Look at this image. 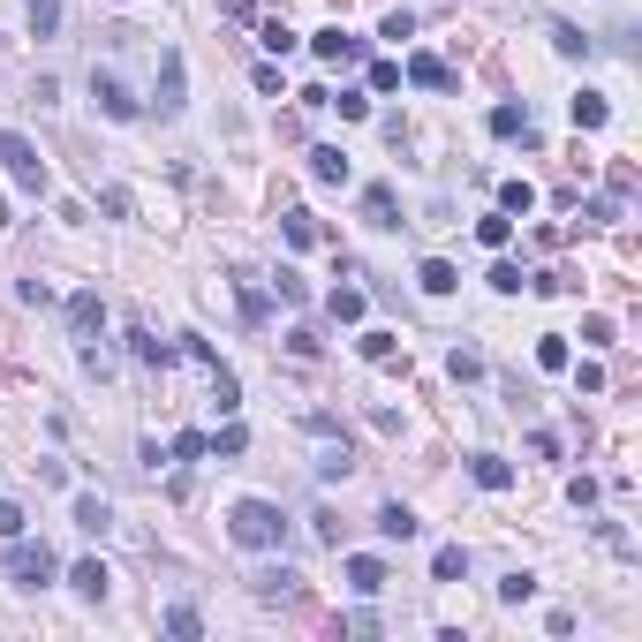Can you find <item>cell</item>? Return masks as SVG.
<instances>
[{
    "label": "cell",
    "instance_id": "obj_4",
    "mask_svg": "<svg viewBox=\"0 0 642 642\" xmlns=\"http://www.w3.org/2000/svg\"><path fill=\"white\" fill-rule=\"evenodd\" d=\"M91 99H99L106 121H136V114H144V99H129V84H121L114 68H91Z\"/></svg>",
    "mask_w": 642,
    "mask_h": 642
},
{
    "label": "cell",
    "instance_id": "obj_27",
    "mask_svg": "<svg viewBox=\"0 0 642 642\" xmlns=\"http://www.w3.org/2000/svg\"><path fill=\"white\" fill-rule=\"evenodd\" d=\"M167 454H174V461H204V454H212V439H204V431H174Z\"/></svg>",
    "mask_w": 642,
    "mask_h": 642
},
{
    "label": "cell",
    "instance_id": "obj_20",
    "mask_svg": "<svg viewBox=\"0 0 642 642\" xmlns=\"http://www.w3.org/2000/svg\"><path fill=\"white\" fill-rule=\"evenodd\" d=\"M469 575V552H461V544H439V552H431V582H461Z\"/></svg>",
    "mask_w": 642,
    "mask_h": 642
},
{
    "label": "cell",
    "instance_id": "obj_25",
    "mask_svg": "<svg viewBox=\"0 0 642 642\" xmlns=\"http://www.w3.org/2000/svg\"><path fill=\"white\" fill-rule=\"evenodd\" d=\"M212 454H220V461L250 454V431H242V423H220V439H212Z\"/></svg>",
    "mask_w": 642,
    "mask_h": 642
},
{
    "label": "cell",
    "instance_id": "obj_15",
    "mask_svg": "<svg viewBox=\"0 0 642 642\" xmlns=\"http://www.w3.org/2000/svg\"><path fill=\"white\" fill-rule=\"evenodd\" d=\"M310 174H318L325 189H340L348 182V152H340V144H318V152H310Z\"/></svg>",
    "mask_w": 642,
    "mask_h": 642
},
{
    "label": "cell",
    "instance_id": "obj_10",
    "mask_svg": "<svg viewBox=\"0 0 642 642\" xmlns=\"http://www.w3.org/2000/svg\"><path fill=\"white\" fill-rule=\"evenodd\" d=\"M68 582H76V597H91V605H99V597L114 590V575H106V559H76V567H68Z\"/></svg>",
    "mask_w": 642,
    "mask_h": 642
},
{
    "label": "cell",
    "instance_id": "obj_38",
    "mask_svg": "<svg viewBox=\"0 0 642 642\" xmlns=\"http://www.w3.org/2000/svg\"><path fill=\"white\" fill-rule=\"evenodd\" d=\"M363 355H371V363H393L401 348H393V333H363Z\"/></svg>",
    "mask_w": 642,
    "mask_h": 642
},
{
    "label": "cell",
    "instance_id": "obj_8",
    "mask_svg": "<svg viewBox=\"0 0 642 642\" xmlns=\"http://www.w3.org/2000/svg\"><path fill=\"white\" fill-rule=\"evenodd\" d=\"M401 84H416V91H446V84H454V68H446L439 53H416V61L401 68Z\"/></svg>",
    "mask_w": 642,
    "mask_h": 642
},
{
    "label": "cell",
    "instance_id": "obj_3",
    "mask_svg": "<svg viewBox=\"0 0 642 642\" xmlns=\"http://www.w3.org/2000/svg\"><path fill=\"white\" fill-rule=\"evenodd\" d=\"M8 582H16V590H46L53 582V552L31 544V537H8Z\"/></svg>",
    "mask_w": 642,
    "mask_h": 642
},
{
    "label": "cell",
    "instance_id": "obj_34",
    "mask_svg": "<svg viewBox=\"0 0 642 642\" xmlns=\"http://www.w3.org/2000/svg\"><path fill=\"white\" fill-rule=\"evenodd\" d=\"M499 597H507V605H529V597H537V575H507V582H499Z\"/></svg>",
    "mask_w": 642,
    "mask_h": 642
},
{
    "label": "cell",
    "instance_id": "obj_40",
    "mask_svg": "<svg viewBox=\"0 0 642 642\" xmlns=\"http://www.w3.org/2000/svg\"><path fill=\"white\" fill-rule=\"evenodd\" d=\"M491 288H499V295H522V265H491Z\"/></svg>",
    "mask_w": 642,
    "mask_h": 642
},
{
    "label": "cell",
    "instance_id": "obj_44",
    "mask_svg": "<svg viewBox=\"0 0 642 642\" xmlns=\"http://www.w3.org/2000/svg\"><path fill=\"white\" fill-rule=\"evenodd\" d=\"M0 227H8V197H0Z\"/></svg>",
    "mask_w": 642,
    "mask_h": 642
},
{
    "label": "cell",
    "instance_id": "obj_14",
    "mask_svg": "<svg viewBox=\"0 0 642 642\" xmlns=\"http://www.w3.org/2000/svg\"><path fill=\"white\" fill-rule=\"evenodd\" d=\"M106 522H114V507H106L99 491H76V529H84V537H106Z\"/></svg>",
    "mask_w": 642,
    "mask_h": 642
},
{
    "label": "cell",
    "instance_id": "obj_29",
    "mask_svg": "<svg viewBox=\"0 0 642 642\" xmlns=\"http://www.w3.org/2000/svg\"><path fill=\"white\" fill-rule=\"evenodd\" d=\"M325 310H333L340 325H355V318H363V288H333V303H325Z\"/></svg>",
    "mask_w": 642,
    "mask_h": 642
},
{
    "label": "cell",
    "instance_id": "obj_35",
    "mask_svg": "<svg viewBox=\"0 0 642 642\" xmlns=\"http://www.w3.org/2000/svg\"><path fill=\"white\" fill-rule=\"evenodd\" d=\"M197 627H204V620H197V605H174V612H167V635H182V642H189Z\"/></svg>",
    "mask_w": 642,
    "mask_h": 642
},
{
    "label": "cell",
    "instance_id": "obj_37",
    "mask_svg": "<svg viewBox=\"0 0 642 642\" xmlns=\"http://www.w3.org/2000/svg\"><path fill=\"white\" fill-rule=\"evenodd\" d=\"M371 91H401V61H371Z\"/></svg>",
    "mask_w": 642,
    "mask_h": 642
},
{
    "label": "cell",
    "instance_id": "obj_13",
    "mask_svg": "<svg viewBox=\"0 0 642 642\" xmlns=\"http://www.w3.org/2000/svg\"><path fill=\"white\" fill-rule=\"evenodd\" d=\"M416 288H423V295H454V288H461V272L446 265V257H423V265H416Z\"/></svg>",
    "mask_w": 642,
    "mask_h": 642
},
{
    "label": "cell",
    "instance_id": "obj_36",
    "mask_svg": "<svg viewBox=\"0 0 642 642\" xmlns=\"http://www.w3.org/2000/svg\"><path fill=\"white\" fill-rule=\"evenodd\" d=\"M325 106H340V121H363V114H371V99H363V91H340V99H325Z\"/></svg>",
    "mask_w": 642,
    "mask_h": 642
},
{
    "label": "cell",
    "instance_id": "obj_11",
    "mask_svg": "<svg viewBox=\"0 0 642 642\" xmlns=\"http://www.w3.org/2000/svg\"><path fill=\"white\" fill-rule=\"evenodd\" d=\"M363 220H371V227H401V197H393L386 182H371V189H363Z\"/></svg>",
    "mask_w": 642,
    "mask_h": 642
},
{
    "label": "cell",
    "instance_id": "obj_12",
    "mask_svg": "<svg viewBox=\"0 0 642 642\" xmlns=\"http://www.w3.org/2000/svg\"><path fill=\"white\" fill-rule=\"evenodd\" d=\"M68 325H76V340H91V333H99V325H106V303H99V295H68Z\"/></svg>",
    "mask_w": 642,
    "mask_h": 642
},
{
    "label": "cell",
    "instance_id": "obj_9",
    "mask_svg": "<svg viewBox=\"0 0 642 642\" xmlns=\"http://www.w3.org/2000/svg\"><path fill=\"white\" fill-rule=\"evenodd\" d=\"M348 590H355V597H378V590H386V559L355 552V559H348Z\"/></svg>",
    "mask_w": 642,
    "mask_h": 642
},
{
    "label": "cell",
    "instance_id": "obj_17",
    "mask_svg": "<svg viewBox=\"0 0 642 642\" xmlns=\"http://www.w3.org/2000/svg\"><path fill=\"white\" fill-rule=\"evenodd\" d=\"M280 235H288V242H295V250H310V242H318V235H325V227H318V220H310L303 204H288V212H280Z\"/></svg>",
    "mask_w": 642,
    "mask_h": 642
},
{
    "label": "cell",
    "instance_id": "obj_19",
    "mask_svg": "<svg viewBox=\"0 0 642 642\" xmlns=\"http://www.w3.org/2000/svg\"><path fill=\"white\" fill-rule=\"evenodd\" d=\"M567 114H575V129H605V121H612V106L597 99V91H575V99H567Z\"/></svg>",
    "mask_w": 642,
    "mask_h": 642
},
{
    "label": "cell",
    "instance_id": "obj_24",
    "mask_svg": "<svg viewBox=\"0 0 642 642\" xmlns=\"http://www.w3.org/2000/svg\"><path fill=\"white\" fill-rule=\"evenodd\" d=\"M476 242H484V250H507V242H514V220H507V212H491V220H476Z\"/></svg>",
    "mask_w": 642,
    "mask_h": 642
},
{
    "label": "cell",
    "instance_id": "obj_6",
    "mask_svg": "<svg viewBox=\"0 0 642 642\" xmlns=\"http://www.w3.org/2000/svg\"><path fill=\"white\" fill-rule=\"evenodd\" d=\"M250 590H257V605H295V597H303V575H295V567H265Z\"/></svg>",
    "mask_w": 642,
    "mask_h": 642
},
{
    "label": "cell",
    "instance_id": "obj_43",
    "mask_svg": "<svg viewBox=\"0 0 642 642\" xmlns=\"http://www.w3.org/2000/svg\"><path fill=\"white\" fill-rule=\"evenodd\" d=\"M0 537H23V507L16 499H0Z\"/></svg>",
    "mask_w": 642,
    "mask_h": 642
},
{
    "label": "cell",
    "instance_id": "obj_42",
    "mask_svg": "<svg viewBox=\"0 0 642 642\" xmlns=\"http://www.w3.org/2000/svg\"><path fill=\"white\" fill-rule=\"evenodd\" d=\"M378 38H416V16H408V8H393V16H386V31H378Z\"/></svg>",
    "mask_w": 642,
    "mask_h": 642
},
{
    "label": "cell",
    "instance_id": "obj_41",
    "mask_svg": "<svg viewBox=\"0 0 642 642\" xmlns=\"http://www.w3.org/2000/svg\"><path fill=\"white\" fill-rule=\"evenodd\" d=\"M235 280H242V310H250V318H265V288H257L250 272H235Z\"/></svg>",
    "mask_w": 642,
    "mask_h": 642
},
{
    "label": "cell",
    "instance_id": "obj_28",
    "mask_svg": "<svg viewBox=\"0 0 642 642\" xmlns=\"http://www.w3.org/2000/svg\"><path fill=\"white\" fill-rule=\"evenodd\" d=\"M348 469H355V454H348V446H325V454H318V476H325V484H340Z\"/></svg>",
    "mask_w": 642,
    "mask_h": 642
},
{
    "label": "cell",
    "instance_id": "obj_16",
    "mask_svg": "<svg viewBox=\"0 0 642 642\" xmlns=\"http://www.w3.org/2000/svg\"><path fill=\"white\" fill-rule=\"evenodd\" d=\"M204 371H212V408H220V416H235V408H242V386H235V371H220V355H212Z\"/></svg>",
    "mask_w": 642,
    "mask_h": 642
},
{
    "label": "cell",
    "instance_id": "obj_31",
    "mask_svg": "<svg viewBox=\"0 0 642 642\" xmlns=\"http://www.w3.org/2000/svg\"><path fill=\"white\" fill-rule=\"evenodd\" d=\"M552 46H559V53H567V61H582V53H590V38H582V31H575V23H552Z\"/></svg>",
    "mask_w": 642,
    "mask_h": 642
},
{
    "label": "cell",
    "instance_id": "obj_22",
    "mask_svg": "<svg viewBox=\"0 0 642 642\" xmlns=\"http://www.w3.org/2000/svg\"><path fill=\"white\" fill-rule=\"evenodd\" d=\"M416 514H408V507H378V537H393V544H408V537H416Z\"/></svg>",
    "mask_w": 642,
    "mask_h": 642
},
{
    "label": "cell",
    "instance_id": "obj_23",
    "mask_svg": "<svg viewBox=\"0 0 642 642\" xmlns=\"http://www.w3.org/2000/svg\"><path fill=\"white\" fill-rule=\"evenodd\" d=\"M567 363H575V355H567V333H544L537 340V371H567Z\"/></svg>",
    "mask_w": 642,
    "mask_h": 642
},
{
    "label": "cell",
    "instance_id": "obj_39",
    "mask_svg": "<svg viewBox=\"0 0 642 642\" xmlns=\"http://www.w3.org/2000/svg\"><path fill=\"white\" fill-rule=\"evenodd\" d=\"M272 288H280V303H303V295H310L303 272H288V265H280V280H272Z\"/></svg>",
    "mask_w": 642,
    "mask_h": 642
},
{
    "label": "cell",
    "instance_id": "obj_18",
    "mask_svg": "<svg viewBox=\"0 0 642 642\" xmlns=\"http://www.w3.org/2000/svg\"><path fill=\"white\" fill-rule=\"evenodd\" d=\"M491 136H522V144H537V129H529V114H522V106H491Z\"/></svg>",
    "mask_w": 642,
    "mask_h": 642
},
{
    "label": "cell",
    "instance_id": "obj_1",
    "mask_svg": "<svg viewBox=\"0 0 642 642\" xmlns=\"http://www.w3.org/2000/svg\"><path fill=\"white\" fill-rule=\"evenodd\" d=\"M227 537H235L242 552H280V544H288V514L272 507V499H242V507L227 514Z\"/></svg>",
    "mask_w": 642,
    "mask_h": 642
},
{
    "label": "cell",
    "instance_id": "obj_26",
    "mask_svg": "<svg viewBox=\"0 0 642 642\" xmlns=\"http://www.w3.org/2000/svg\"><path fill=\"white\" fill-rule=\"evenodd\" d=\"M529 204H537V189H529V182H507V189H499V212H507V220H522Z\"/></svg>",
    "mask_w": 642,
    "mask_h": 642
},
{
    "label": "cell",
    "instance_id": "obj_30",
    "mask_svg": "<svg viewBox=\"0 0 642 642\" xmlns=\"http://www.w3.org/2000/svg\"><path fill=\"white\" fill-rule=\"evenodd\" d=\"M129 340H136V363H159V371L174 363V348H167V340H152V333H129Z\"/></svg>",
    "mask_w": 642,
    "mask_h": 642
},
{
    "label": "cell",
    "instance_id": "obj_21",
    "mask_svg": "<svg viewBox=\"0 0 642 642\" xmlns=\"http://www.w3.org/2000/svg\"><path fill=\"white\" fill-rule=\"evenodd\" d=\"M469 476H476L484 491H507V484H514V469H507L499 454H476V461H469Z\"/></svg>",
    "mask_w": 642,
    "mask_h": 642
},
{
    "label": "cell",
    "instance_id": "obj_33",
    "mask_svg": "<svg viewBox=\"0 0 642 642\" xmlns=\"http://www.w3.org/2000/svg\"><path fill=\"white\" fill-rule=\"evenodd\" d=\"M257 46H265V53H288V46H295V31H288V23H280V16H272L265 31H257Z\"/></svg>",
    "mask_w": 642,
    "mask_h": 642
},
{
    "label": "cell",
    "instance_id": "obj_7",
    "mask_svg": "<svg viewBox=\"0 0 642 642\" xmlns=\"http://www.w3.org/2000/svg\"><path fill=\"white\" fill-rule=\"evenodd\" d=\"M182 99H189V68H182V53H167L159 61V114H182Z\"/></svg>",
    "mask_w": 642,
    "mask_h": 642
},
{
    "label": "cell",
    "instance_id": "obj_2",
    "mask_svg": "<svg viewBox=\"0 0 642 642\" xmlns=\"http://www.w3.org/2000/svg\"><path fill=\"white\" fill-rule=\"evenodd\" d=\"M0 167H8V182H16L23 197H46V189H53V174H46V159H38V144H31V136H16V129H0Z\"/></svg>",
    "mask_w": 642,
    "mask_h": 642
},
{
    "label": "cell",
    "instance_id": "obj_32",
    "mask_svg": "<svg viewBox=\"0 0 642 642\" xmlns=\"http://www.w3.org/2000/svg\"><path fill=\"white\" fill-rule=\"evenodd\" d=\"M31 31H38V38L61 31V0H31Z\"/></svg>",
    "mask_w": 642,
    "mask_h": 642
},
{
    "label": "cell",
    "instance_id": "obj_5",
    "mask_svg": "<svg viewBox=\"0 0 642 642\" xmlns=\"http://www.w3.org/2000/svg\"><path fill=\"white\" fill-rule=\"evenodd\" d=\"M310 53H318V61H333V68H348V61H363V38L340 31V23H325V31L310 38Z\"/></svg>",
    "mask_w": 642,
    "mask_h": 642
}]
</instances>
